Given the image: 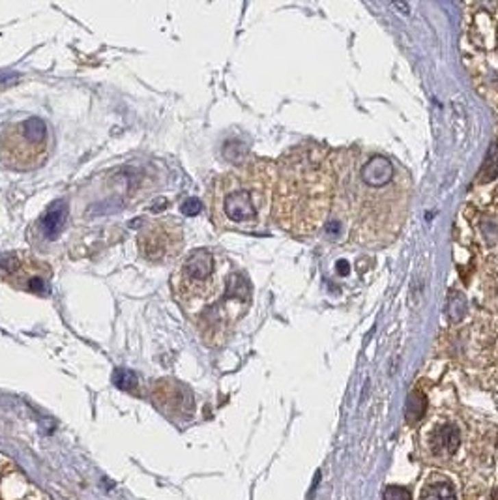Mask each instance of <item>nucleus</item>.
<instances>
[{
  "label": "nucleus",
  "mask_w": 498,
  "mask_h": 500,
  "mask_svg": "<svg viewBox=\"0 0 498 500\" xmlns=\"http://www.w3.org/2000/svg\"><path fill=\"white\" fill-rule=\"evenodd\" d=\"M463 442L461 425L453 420L435 422L429 431V446L438 458H451Z\"/></svg>",
  "instance_id": "nucleus-8"
},
{
  "label": "nucleus",
  "mask_w": 498,
  "mask_h": 500,
  "mask_svg": "<svg viewBox=\"0 0 498 500\" xmlns=\"http://www.w3.org/2000/svg\"><path fill=\"white\" fill-rule=\"evenodd\" d=\"M337 188L336 154L315 142L290 148L275 163L272 216L292 236H313L330 218Z\"/></svg>",
  "instance_id": "nucleus-1"
},
{
  "label": "nucleus",
  "mask_w": 498,
  "mask_h": 500,
  "mask_svg": "<svg viewBox=\"0 0 498 500\" xmlns=\"http://www.w3.org/2000/svg\"><path fill=\"white\" fill-rule=\"evenodd\" d=\"M227 268L229 262L223 255L208 247H197L184 255L171 279L176 302L190 315L201 313L223 295Z\"/></svg>",
  "instance_id": "nucleus-4"
},
{
  "label": "nucleus",
  "mask_w": 498,
  "mask_h": 500,
  "mask_svg": "<svg viewBox=\"0 0 498 500\" xmlns=\"http://www.w3.org/2000/svg\"><path fill=\"white\" fill-rule=\"evenodd\" d=\"M47 122L38 116L12 122L0 129V163L12 171L38 169L51 152Z\"/></svg>",
  "instance_id": "nucleus-5"
},
{
  "label": "nucleus",
  "mask_w": 498,
  "mask_h": 500,
  "mask_svg": "<svg viewBox=\"0 0 498 500\" xmlns=\"http://www.w3.org/2000/svg\"><path fill=\"white\" fill-rule=\"evenodd\" d=\"M0 282L30 295L47 296L53 283V268L27 251L0 255Z\"/></svg>",
  "instance_id": "nucleus-6"
},
{
  "label": "nucleus",
  "mask_w": 498,
  "mask_h": 500,
  "mask_svg": "<svg viewBox=\"0 0 498 500\" xmlns=\"http://www.w3.org/2000/svg\"><path fill=\"white\" fill-rule=\"evenodd\" d=\"M498 177V142L493 145L491 152L487 155L484 163V171H482V182H489Z\"/></svg>",
  "instance_id": "nucleus-10"
},
{
  "label": "nucleus",
  "mask_w": 498,
  "mask_h": 500,
  "mask_svg": "<svg viewBox=\"0 0 498 500\" xmlns=\"http://www.w3.org/2000/svg\"><path fill=\"white\" fill-rule=\"evenodd\" d=\"M114 382L116 386H120L122 390H132L135 386V375L126 373V371H116L114 375Z\"/></svg>",
  "instance_id": "nucleus-13"
},
{
  "label": "nucleus",
  "mask_w": 498,
  "mask_h": 500,
  "mask_svg": "<svg viewBox=\"0 0 498 500\" xmlns=\"http://www.w3.org/2000/svg\"><path fill=\"white\" fill-rule=\"evenodd\" d=\"M423 403H425V399L418 394H414L412 397H410V399H408L407 420H410V422H418V420H420L421 416H423V412H425V409H423Z\"/></svg>",
  "instance_id": "nucleus-11"
},
{
  "label": "nucleus",
  "mask_w": 498,
  "mask_h": 500,
  "mask_svg": "<svg viewBox=\"0 0 498 500\" xmlns=\"http://www.w3.org/2000/svg\"><path fill=\"white\" fill-rule=\"evenodd\" d=\"M384 500H412L410 491L403 486H388L384 491Z\"/></svg>",
  "instance_id": "nucleus-12"
},
{
  "label": "nucleus",
  "mask_w": 498,
  "mask_h": 500,
  "mask_svg": "<svg viewBox=\"0 0 498 500\" xmlns=\"http://www.w3.org/2000/svg\"><path fill=\"white\" fill-rule=\"evenodd\" d=\"M420 500H457L456 487L443 474H433L421 487Z\"/></svg>",
  "instance_id": "nucleus-9"
},
{
  "label": "nucleus",
  "mask_w": 498,
  "mask_h": 500,
  "mask_svg": "<svg viewBox=\"0 0 498 500\" xmlns=\"http://www.w3.org/2000/svg\"><path fill=\"white\" fill-rule=\"evenodd\" d=\"M275 163L249 160L216 178L210 190L214 223L223 231L260 233L272 218Z\"/></svg>",
  "instance_id": "nucleus-3"
},
{
  "label": "nucleus",
  "mask_w": 498,
  "mask_h": 500,
  "mask_svg": "<svg viewBox=\"0 0 498 500\" xmlns=\"http://www.w3.org/2000/svg\"><path fill=\"white\" fill-rule=\"evenodd\" d=\"M137 247L148 262L162 264L175 261L184 247L182 223L176 218L150 219L137 233Z\"/></svg>",
  "instance_id": "nucleus-7"
},
{
  "label": "nucleus",
  "mask_w": 498,
  "mask_h": 500,
  "mask_svg": "<svg viewBox=\"0 0 498 500\" xmlns=\"http://www.w3.org/2000/svg\"><path fill=\"white\" fill-rule=\"evenodd\" d=\"M351 201L354 240L367 247L388 246L407 221L410 177L386 155H367L354 180Z\"/></svg>",
  "instance_id": "nucleus-2"
}]
</instances>
